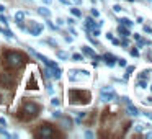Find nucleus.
<instances>
[{"instance_id": "obj_11", "label": "nucleus", "mask_w": 152, "mask_h": 139, "mask_svg": "<svg viewBox=\"0 0 152 139\" xmlns=\"http://www.w3.org/2000/svg\"><path fill=\"white\" fill-rule=\"evenodd\" d=\"M80 51H82V54H83V56H88V57H92V59L96 56V54H95V51H93L90 46H82V48H80Z\"/></svg>"}, {"instance_id": "obj_29", "label": "nucleus", "mask_w": 152, "mask_h": 139, "mask_svg": "<svg viewBox=\"0 0 152 139\" xmlns=\"http://www.w3.org/2000/svg\"><path fill=\"white\" fill-rule=\"evenodd\" d=\"M61 116H62V115H61V111H59V110H56V111L53 113V118H57V119H59Z\"/></svg>"}, {"instance_id": "obj_1", "label": "nucleus", "mask_w": 152, "mask_h": 139, "mask_svg": "<svg viewBox=\"0 0 152 139\" xmlns=\"http://www.w3.org/2000/svg\"><path fill=\"white\" fill-rule=\"evenodd\" d=\"M26 62V57L21 53H17V51H7L4 54V64L8 69H20L23 64Z\"/></svg>"}, {"instance_id": "obj_13", "label": "nucleus", "mask_w": 152, "mask_h": 139, "mask_svg": "<svg viewBox=\"0 0 152 139\" xmlns=\"http://www.w3.org/2000/svg\"><path fill=\"white\" fill-rule=\"evenodd\" d=\"M118 33H119V36H123V38H128L129 34V30H128V26H124V25H119L118 26Z\"/></svg>"}, {"instance_id": "obj_2", "label": "nucleus", "mask_w": 152, "mask_h": 139, "mask_svg": "<svg viewBox=\"0 0 152 139\" xmlns=\"http://www.w3.org/2000/svg\"><path fill=\"white\" fill-rule=\"evenodd\" d=\"M67 97H69V102L74 105H87L90 102V93L80 89H70L67 92Z\"/></svg>"}, {"instance_id": "obj_45", "label": "nucleus", "mask_w": 152, "mask_h": 139, "mask_svg": "<svg viewBox=\"0 0 152 139\" xmlns=\"http://www.w3.org/2000/svg\"><path fill=\"white\" fill-rule=\"evenodd\" d=\"M0 33H2V28H0Z\"/></svg>"}, {"instance_id": "obj_4", "label": "nucleus", "mask_w": 152, "mask_h": 139, "mask_svg": "<svg viewBox=\"0 0 152 139\" xmlns=\"http://www.w3.org/2000/svg\"><path fill=\"white\" fill-rule=\"evenodd\" d=\"M34 136H38V138H56V136H61V134L57 131H54L48 123H44V124H39V128L34 132Z\"/></svg>"}, {"instance_id": "obj_28", "label": "nucleus", "mask_w": 152, "mask_h": 139, "mask_svg": "<svg viewBox=\"0 0 152 139\" xmlns=\"http://www.w3.org/2000/svg\"><path fill=\"white\" fill-rule=\"evenodd\" d=\"M92 17H95V18L100 17V12L96 10V8H92Z\"/></svg>"}, {"instance_id": "obj_5", "label": "nucleus", "mask_w": 152, "mask_h": 139, "mask_svg": "<svg viewBox=\"0 0 152 139\" xmlns=\"http://www.w3.org/2000/svg\"><path fill=\"white\" fill-rule=\"evenodd\" d=\"M100 100H102L103 103H110L113 102V100H116V92L113 87H103L102 90H100Z\"/></svg>"}, {"instance_id": "obj_15", "label": "nucleus", "mask_w": 152, "mask_h": 139, "mask_svg": "<svg viewBox=\"0 0 152 139\" xmlns=\"http://www.w3.org/2000/svg\"><path fill=\"white\" fill-rule=\"evenodd\" d=\"M126 105H128V113H129L131 116H137V115H139V110L136 108L134 105H131V103H126Z\"/></svg>"}, {"instance_id": "obj_41", "label": "nucleus", "mask_w": 152, "mask_h": 139, "mask_svg": "<svg viewBox=\"0 0 152 139\" xmlns=\"http://www.w3.org/2000/svg\"><path fill=\"white\" fill-rule=\"evenodd\" d=\"M0 12H5V5H2V4H0Z\"/></svg>"}, {"instance_id": "obj_25", "label": "nucleus", "mask_w": 152, "mask_h": 139, "mask_svg": "<svg viewBox=\"0 0 152 139\" xmlns=\"http://www.w3.org/2000/svg\"><path fill=\"white\" fill-rule=\"evenodd\" d=\"M51 105H53V106H59L61 105L59 98H53V100H51Z\"/></svg>"}, {"instance_id": "obj_32", "label": "nucleus", "mask_w": 152, "mask_h": 139, "mask_svg": "<svg viewBox=\"0 0 152 139\" xmlns=\"http://www.w3.org/2000/svg\"><path fill=\"white\" fill-rule=\"evenodd\" d=\"M144 31H145V33H152V28L147 26V25H144Z\"/></svg>"}, {"instance_id": "obj_26", "label": "nucleus", "mask_w": 152, "mask_h": 139, "mask_svg": "<svg viewBox=\"0 0 152 139\" xmlns=\"http://www.w3.org/2000/svg\"><path fill=\"white\" fill-rule=\"evenodd\" d=\"M113 10H115L116 13H119V12L123 10V7H121V5H118V4H116V5H113Z\"/></svg>"}, {"instance_id": "obj_40", "label": "nucleus", "mask_w": 152, "mask_h": 139, "mask_svg": "<svg viewBox=\"0 0 152 139\" xmlns=\"http://www.w3.org/2000/svg\"><path fill=\"white\" fill-rule=\"evenodd\" d=\"M43 2H44L46 5H51V4H53V0H43Z\"/></svg>"}, {"instance_id": "obj_7", "label": "nucleus", "mask_w": 152, "mask_h": 139, "mask_svg": "<svg viewBox=\"0 0 152 139\" xmlns=\"http://www.w3.org/2000/svg\"><path fill=\"white\" fill-rule=\"evenodd\" d=\"M0 85L5 87V89H12L15 85V77L12 74L7 72H0Z\"/></svg>"}, {"instance_id": "obj_3", "label": "nucleus", "mask_w": 152, "mask_h": 139, "mask_svg": "<svg viewBox=\"0 0 152 139\" xmlns=\"http://www.w3.org/2000/svg\"><path fill=\"white\" fill-rule=\"evenodd\" d=\"M39 105L38 103H34V102H26L23 105V108L20 110V113H21V118L23 119H33L34 116H38V113H39Z\"/></svg>"}, {"instance_id": "obj_19", "label": "nucleus", "mask_w": 152, "mask_h": 139, "mask_svg": "<svg viewBox=\"0 0 152 139\" xmlns=\"http://www.w3.org/2000/svg\"><path fill=\"white\" fill-rule=\"evenodd\" d=\"M70 13H72L74 17H82V10H79V8H75V7L70 8Z\"/></svg>"}, {"instance_id": "obj_36", "label": "nucleus", "mask_w": 152, "mask_h": 139, "mask_svg": "<svg viewBox=\"0 0 152 139\" xmlns=\"http://www.w3.org/2000/svg\"><path fill=\"white\" fill-rule=\"evenodd\" d=\"M131 54H132V56H139V51H137V49H134V48H132V49H131Z\"/></svg>"}, {"instance_id": "obj_10", "label": "nucleus", "mask_w": 152, "mask_h": 139, "mask_svg": "<svg viewBox=\"0 0 152 139\" xmlns=\"http://www.w3.org/2000/svg\"><path fill=\"white\" fill-rule=\"evenodd\" d=\"M147 129H151V124L149 123H144V121H137L134 124V131L137 132H142V131H147Z\"/></svg>"}, {"instance_id": "obj_30", "label": "nucleus", "mask_w": 152, "mask_h": 139, "mask_svg": "<svg viewBox=\"0 0 152 139\" xmlns=\"http://www.w3.org/2000/svg\"><path fill=\"white\" fill-rule=\"evenodd\" d=\"M0 126H4V128L7 126V119H5L4 116H0Z\"/></svg>"}, {"instance_id": "obj_14", "label": "nucleus", "mask_w": 152, "mask_h": 139, "mask_svg": "<svg viewBox=\"0 0 152 139\" xmlns=\"http://www.w3.org/2000/svg\"><path fill=\"white\" fill-rule=\"evenodd\" d=\"M38 13H39L41 17H44V18H51V15H53V13H51V10H49V8H46V7H39V8H38Z\"/></svg>"}, {"instance_id": "obj_16", "label": "nucleus", "mask_w": 152, "mask_h": 139, "mask_svg": "<svg viewBox=\"0 0 152 139\" xmlns=\"http://www.w3.org/2000/svg\"><path fill=\"white\" fill-rule=\"evenodd\" d=\"M61 123L64 124V128H70V124H72V121H70V118H67V116H61Z\"/></svg>"}, {"instance_id": "obj_44", "label": "nucleus", "mask_w": 152, "mask_h": 139, "mask_svg": "<svg viewBox=\"0 0 152 139\" xmlns=\"http://www.w3.org/2000/svg\"><path fill=\"white\" fill-rule=\"evenodd\" d=\"M151 92H152V85H151Z\"/></svg>"}, {"instance_id": "obj_39", "label": "nucleus", "mask_w": 152, "mask_h": 139, "mask_svg": "<svg viewBox=\"0 0 152 139\" xmlns=\"http://www.w3.org/2000/svg\"><path fill=\"white\" fill-rule=\"evenodd\" d=\"M67 21H69V25H74V23H75V20H74V18H69Z\"/></svg>"}, {"instance_id": "obj_17", "label": "nucleus", "mask_w": 152, "mask_h": 139, "mask_svg": "<svg viewBox=\"0 0 152 139\" xmlns=\"http://www.w3.org/2000/svg\"><path fill=\"white\" fill-rule=\"evenodd\" d=\"M119 25H124V26H131L132 25V21L129 20V18H126V17H123V18H119Z\"/></svg>"}, {"instance_id": "obj_34", "label": "nucleus", "mask_w": 152, "mask_h": 139, "mask_svg": "<svg viewBox=\"0 0 152 139\" xmlns=\"http://www.w3.org/2000/svg\"><path fill=\"white\" fill-rule=\"evenodd\" d=\"M144 103H145V105H151L152 106V97H149L147 100H144Z\"/></svg>"}, {"instance_id": "obj_27", "label": "nucleus", "mask_w": 152, "mask_h": 139, "mask_svg": "<svg viewBox=\"0 0 152 139\" xmlns=\"http://www.w3.org/2000/svg\"><path fill=\"white\" fill-rule=\"evenodd\" d=\"M116 61H118V62H116L118 66H121V67H126V59H116Z\"/></svg>"}, {"instance_id": "obj_12", "label": "nucleus", "mask_w": 152, "mask_h": 139, "mask_svg": "<svg viewBox=\"0 0 152 139\" xmlns=\"http://www.w3.org/2000/svg\"><path fill=\"white\" fill-rule=\"evenodd\" d=\"M102 59L105 61V62L108 64L110 67H113V66H115V64H116V62H115V61H116V57L113 56V54H105V56H103Z\"/></svg>"}, {"instance_id": "obj_21", "label": "nucleus", "mask_w": 152, "mask_h": 139, "mask_svg": "<svg viewBox=\"0 0 152 139\" xmlns=\"http://www.w3.org/2000/svg\"><path fill=\"white\" fill-rule=\"evenodd\" d=\"M137 79H139V80H147V79H149V72H147V70H142V72L139 74Z\"/></svg>"}, {"instance_id": "obj_42", "label": "nucleus", "mask_w": 152, "mask_h": 139, "mask_svg": "<svg viewBox=\"0 0 152 139\" xmlns=\"http://www.w3.org/2000/svg\"><path fill=\"white\" fill-rule=\"evenodd\" d=\"M144 115H145V116H149V118L152 119V113H144Z\"/></svg>"}, {"instance_id": "obj_23", "label": "nucleus", "mask_w": 152, "mask_h": 139, "mask_svg": "<svg viewBox=\"0 0 152 139\" xmlns=\"http://www.w3.org/2000/svg\"><path fill=\"white\" fill-rule=\"evenodd\" d=\"M2 33H4L5 36L8 38V40H13V38H15V36H13V33H12L10 30H2Z\"/></svg>"}, {"instance_id": "obj_43", "label": "nucleus", "mask_w": 152, "mask_h": 139, "mask_svg": "<svg viewBox=\"0 0 152 139\" xmlns=\"http://www.w3.org/2000/svg\"><path fill=\"white\" fill-rule=\"evenodd\" d=\"M0 103H2V97H0Z\"/></svg>"}, {"instance_id": "obj_31", "label": "nucleus", "mask_w": 152, "mask_h": 139, "mask_svg": "<svg viewBox=\"0 0 152 139\" xmlns=\"http://www.w3.org/2000/svg\"><path fill=\"white\" fill-rule=\"evenodd\" d=\"M0 134H2V136H5V138H10V136H12V134H8V132L5 131V129H2V128H0Z\"/></svg>"}, {"instance_id": "obj_18", "label": "nucleus", "mask_w": 152, "mask_h": 139, "mask_svg": "<svg viewBox=\"0 0 152 139\" xmlns=\"http://www.w3.org/2000/svg\"><path fill=\"white\" fill-rule=\"evenodd\" d=\"M137 89H141V90L147 89V80H139L137 79Z\"/></svg>"}, {"instance_id": "obj_35", "label": "nucleus", "mask_w": 152, "mask_h": 139, "mask_svg": "<svg viewBox=\"0 0 152 139\" xmlns=\"http://www.w3.org/2000/svg\"><path fill=\"white\" fill-rule=\"evenodd\" d=\"M145 138H147V139H152V131H149V129H147V131H145Z\"/></svg>"}, {"instance_id": "obj_38", "label": "nucleus", "mask_w": 152, "mask_h": 139, "mask_svg": "<svg viewBox=\"0 0 152 139\" xmlns=\"http://www.w3.org/2000/svg\"><path fill=\"white\" fill-rule=\"evenodd\" d=\"M106 38H108V40L111 41V40H113V34H111V33H106Z\"/></svg>"}, {"instance_id": "obj_33", "label": "nucleus", "mask_w": 152, "mask_h": 139, "mask_svg": "<svg viewBox=\"0 0 152 139\" xmlns=\"http://www.w3.org/2000/svg\"><path fill=\"white\" fill-rule=\"evenodd\" d=\"M119 44H123V46H128V44H129V41L126 40V38H123V40H121V43H119Z\"/></svg>"}, {"instance_id": "obj_20", "label": "nucleus", "mask_w": 152, "mask_h": 139, "mask_svg": "<svg viewBox=\"0 0 152 139\" xmlns=\"http://www.w3.org/2000/svg\"><path fill=\"white\" fill-rule=\"evenodd\" d=\"M134 69H136L134 66H128V67H126V74H124V77H126V79H128V77L131 75L132 72H134Z\"/></svg>"}, {"instance_id": "obj_6", "label": "nucleus", "mask_w": 152, "mask_h": 139, "mask_svg": "<svg viewBox=\"0 0 152 139\" xmlns=\"http://www.w3.org/2000/svg\"><path fill=\"white\" fill-rule=\"evenodd\" d=\"M69 82H82V79H88L90 74L88 70H77V69H72L69 70Z\"/></svg>"}, {"instance_id": "obj_24", "label": "nucleus", "mask_w": 152, "mask_h": 139, "mask_svg": "<svg viewBox=\"0 0 152 139\" xmlns=\"http://www.w3.org/2000/svg\"><path fill=\"white\" fill-rule=\"evenodd\" d=\"M72 59L77 61V62H79V61H83V54H72Z\"/></svg>"}, {"instance_id": "obj_8", "label": "nucleus", "mask_w": 152, "mask_h": 139, "mask_svg": "<svg viewBox=\"0 0 152 139\" xmlns=\"http://www.w3.org/2000/svg\"><path fill=\"white\" fill-rule=\"evenodd\" d=\"M25 30H28V33H30L31 36H39V34L43 33L44 26H43V25H39V23H36L34 20H30V26L25 28Z\"/></svg>"}, {"instance_id": "obj_9", "label": "nucleus", "mask_w": 152, "mask_h": 139, "mask_svg": "<svg viewBox=\"0 0 152 139\" xmlns=\"http://www.w3.org/2000/svg\"><path fill=\"white\" fill-rule=\"evenodd\" d=\"M25 17H26V13H25V12H17V13H15V23H17L20 28H23V30H25V25H23Z\"/></svg>"}, {"instance_id": "obj_22", "label": "nucleus", "mask_w": 152, "mask_h": 139, "mask_svg": "<svg viewBox=\"0 0 152 139\" xmlns=\"http://www.w3.org/2000/svg\"><path fill=\"white\" fill-rule=\"evenodd\" d=\"M57 57L59 59H69V54L64 53V51H57Z\"/></svg>"}, {"instance_id": "obj_37", "label": "nucleus", "mask_w": 152, "mask_h": 139, "mask_svg": "<svg viewBox=\"0 0 152 139\" xmlns=\"http://www.w3.org/2000/svg\"><path fill=\"white\" fill-rule=\"evenodd\" d=\"M85 136H87V138H93V132H92V131H87Z\"/></svg>"}, {"instance_id": "obj_46", "label": "nucleus", "mask_w": 152, "mask_h": 139, "mask_svg": "<svg viewBox=\"0 0 152 139\" xmlns=\"http://www.w3.org/2000/svg\"><path fill=\"white\" fill-rule=\"evenodd\" d=\"M149 2H152V0H149Z\"/></svg>"}]
</instances>
